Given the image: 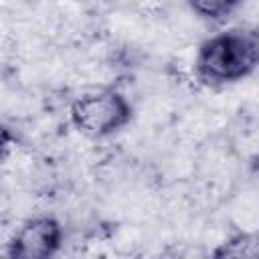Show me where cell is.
I'll return each mask as SVG.
<instances>
[{"label": "cell", "instance_id": "2", "mask_svg": "<svg viewBox=\"0 0 259 259\" xmlns=\"http://www.w3.org/2000/svg\"><path fill=\"white\" fill-rule=\"evenodd\" d=\"M69 117L79 134L101 140L123 130L134 117V107L123 93L101 89L77 97L71 103Z\"/></svg>", "mask_w": 259, "mask_h": 259}, {"label": "cell", "instance_id": "5", "mask_svg": "<svg viewBox=\"0 0 259 259\" xmlns=\"http://www.w3.org/2000/svg\"><path fill=\"white\" fill-rule=\"evenodd\" d=\"M186 4L198 18L223 22L243 4V0H186Z\"/></svg>", "mask_w": 259, "mask_h": 259}, {"label": "cell", "instance_id": "1", "mask_svg": "<svg viewBox=\"0 0 259 259\" xmlns=\"http://www.w3.org/2000/svg\"><path fill=\"white\" fill-rule=\"evenodd\" d=\"M259 69V26L229 28L198 47L194 73L202 85L221 87L243 81Z\"/></svg>", "mask_w": 259, "mask_h": 259}, {"label": "cell", "instance_id": "3", "mask_svg": "<svg viewBox=\"0 0 259 259\" xmlns=\"http://www.w3.org/2000/svg\"><path fill=\"white\" fill-rule=\"evenodd\" d=\"M63 245V227L55 217L40 214L24 221L8 243L10 259H49Z\"/></svg>", "mask_w": 259, "mask_h": 259}, {"label": "cell", "instance_id": "4", "mask_svg": "<svg viewBox=\"0 0 259 259\" xmlns=\"http://www.w3.org/2000/svg\"><path fill=\"white\" fill-rule=\"evenodd\" d=\"M212 257L217 259H231V257L259 259V231H243V233L231 235L229 239H225L212 249Z\"/></svg>", "mask_w": 259, "mask_h": 259}]
</instances>
